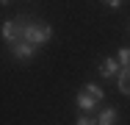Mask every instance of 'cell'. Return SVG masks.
Masks as SVG:
<instances>
[{"instance_id":"obj_1","label":"cell","mask_w":130,"mask_h":125,"mask_svg":"<svg viewBox=\"0 0 130 125\" xmlns=\"http://www.w3.org/2000/svg\"><path fill=\"white\" fill-rule=\"evenodd\" d=\"M22 39L28 45H33V47H42V45H47L53 39V28L47 22H28V20H22Z\"/></svg>"},{"instance_id":"obj_2","label":"cell","mask_w":130,"mask_h":125,"mask_svg":"<svg viewBox=\"0 0 130 125\" xmlns=\"http://www.w3.org/2000/svg\"><path fill=\"white\" fill-rule=\"evenodd\" d=\"M0 36H3V42L11 47L14 42H20L22 39V20H6L3 28H0Z\"/></svg>"},{"instance_id":"obj_3","label":"cell","mask_w":130,"mask_h":125,"mask_svg":"<svg viewBox=\"0 0 130 125\" xmlns=\"http://www.w3.org/2000/svg\"><path fill=\"white\" fill-rule=\"evenodd\" d=\"M33 53H36V47H33V45H28L25 39H20V42H14V45H11V56H14L17 61H28V58H33Z\"/></svg>"},{"instance_id":"obj_4","label":"cell","mask_w":130,"mask_h":125,"mask_svg":"<svg viewBox=\"0 0 130 125\" xmlns=\"http://www.w3.org/2000/svg\"><path fill=\"white\" fill-rule=\"evenodd\" d=\"M119 70H122V67H119V61H116V58H111V56L100 61V75H103V78H116Z\"/></svg>"},{"instance_id":"obj_5","label":"cell","mask_w":130,"mask_h":125,"mask_svg":"<svg viewBox=\"0 0 130 125\" xmlns=\"http://www.w3.org/2000/svg\"><path fill=\"white\" fill-rule=\"evenodd\" d=\"M75 103H78V108L83 111V114H89V111H94V108H97V100H94V97H89V95H86L83 89L78 92V97H75Z\"/></svg>"},{"instance_id":"obj_6","label":"cell","mask_w":130,"mask_h":125,"mask_svg":"<svg viewBox=\"0 0 130 125\" xmlns=\"http://www.w3.org/2000/svg\"><path fill=\"white\" fill-rule=\"evenodd\" d=\"M116 86H119V92H122L125 97H130V67H122V70H119Z\"/></svg>"},{"instance_id":"obj_7","label":"cell","mask_w":130,"mask_h":125,"mask_svg":"<svg viewBox=\"0 0 130 125\" xmlns=\"http://www.w3.org/2000/svg\"><path fill=\"white\" fill-rule=\"evenodd\" d=\"M116 120H119L116 108H105V111H100V117H97V125H116Z\"/></svg>"},{"instance_id":"obj_8","label":"cell","mask_w":130,"mask_h":125,"mask_svg":"<svg viewBox=\"0 0 130 125\" xmlns=\"http://www.w3.org/2000/svg\"><path fill=\"white\" fill-rule=\"evenodd\" d=\"M83 92H86L89 97H94L97 103H103V100H105V92L97 86V83H86V89H83Z\"/></svg>"},{"instance_id":"obj_9","label":"cell","mask_w":130,"mask_h":125,"mask_svg":"<svg viewBox=\"0 0 130 125\" xmlns=\"http://www.w3.org/2000/svg\"><path fill=\"white\" fill-rule=\"evenodd\" d=\"M116 61H119V67H130V47H119Z\"/></svg>"},{"instance_id":"obj_10","label":"cell","mask_w":130,"mask_h":125,"mask_svg":"<svg viewBox=\"0 0 130 125\" xmlns=\"http://www.w3.org/2000/svg\"><path fill=\"white\" fill-rule=\"evenodd\" d=\"M75 125H97V120H91L89 114H80V117H78V122H75Z\"/></svg>"},{"instance_id":"obj_11","label":"cell","mask_w":130,"mask_h":125,"mask_svg":"<svg viewBox=\"0 0 130 125\" xmlns=\"http://www.w3.org/2000/svg\"><path fill=\"white\" fill-rule=\"evenodd\" d=\"M105 6H111V8H122L125 6V0H103Z\"/></svg>"},{"instance_id":"obj_12","label":"cell","mask_w":130,"mask_h":125,"mask_svg":"<svg viewBox=\"0 0 130 125\" xmlns=\"http://www.w3.org/2000/svg\"><path fill=\"white\" fill-rule=\"evenodd\" d=\"M8 3H11V0H0V6H8Z\"/></svg>"}]
</instances>
